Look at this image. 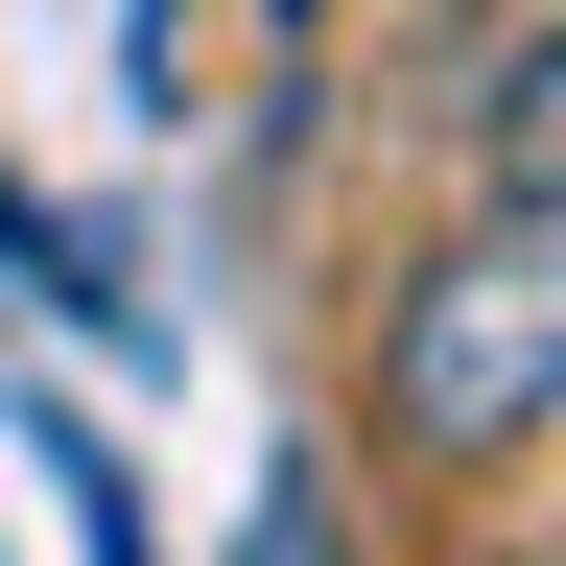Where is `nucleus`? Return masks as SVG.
<instances>
[{
	"mask_svg": "<svg viewBox=\"0 0 566 566\" xmlns=\"http://www.w3.org/2000/svg\"><path fill=\"white\" fill-rule=\"evenodd\" d=\"M354 401L401 495H495L520 449H566V189H472L424 260H378Z\"/></svg>",
	"mask_w": 566,
	"mask_h": 566,
	"instance_id": "f257e3e1",
	"label": "nucleus"
},
{
	"mask_svg": "<svg viewBox=\"0 0 566 566\" xmlns=\"http://www.w3.org/2000/svg\"><path fill=\"white\" fill-rule=\"evenodd\" d=\"M472 189H566V0L472 71Z\"/></svg>",
	"mask_w": 566,
	"mask_h": 566,
	"instance_id": "f03ea898",
	"label": "nucleus"
}]
</instances>
